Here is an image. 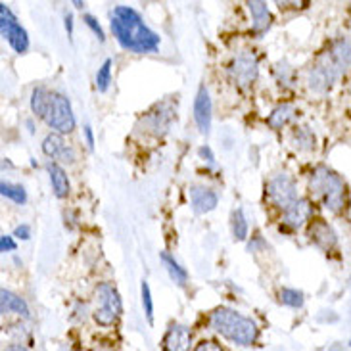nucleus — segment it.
Here are the masks:
<instances>
[{"label":"nucleus","instance_id":"c85d7f7f","mask_svg":"<svg viewBox=\"0 0 351 351\" xmlns=\"http://www.w3.org/2000/svg\"><path fill=\"white\" fill-rule=\"evenodd\" d=\"M141 292H143V307H144V313L148 317V321L152 323L154 321V302H152V292H150V286L146 280H143V285H141Z\"/></svg>","mask_w":351,"mask_h":351},{"label":"nucleus","instance_id":"c756f323","mask_svg":"<svg viewBox=\"0 0 351 351\" xmlns=\"http://www.w3.org/2000/svg\"><path fill=\"white\" fill-rule=\"evenodd\" d=\"M83 19H85L86 27H90V31H93L96 37H98V40H100V43H104V40H106L104 29L100 27V23L96 21V18H93V16H88V14H86V16Z\"/></svg>","mask_w":351,"mask_h":351},{"label":"nucleus","instance_id":"1a4fd4ad","mask_svg":"<svg viewBox=\"0 0 351 351\" xmlns=\"http://www.w3.org/2000/svg\"><path fill=\"white\" fill-rule=\"evenodd\" d=\"M0 31H2V37L8 40V45L18 54L27 52L29 48V37L27 31L21 27L18 23L16 16L12 14V10L6 4H0Z\"/></svg>","mask_w":351,"mask_h":351},{"label":"nucleus","instance_id":"bb28decb","mask_svg":"<svg viewBox=\"0 0 351 351\" xmlns=\"http://www.w3.org/2000/svg\"><path fill=\"white\" fill-rule=\"evenodd\" d=\"M280 302L288 307H292V309H300L305 304L304 292H300L295 288H282L280 290Z\"/></svg>","mask_w":351,"mask_h":351},{"label":"nucleus","instance_id":"cd10ccee","mask_svg":"<svg viewBox=\"0 0 351 351\" xmlns=\"http://www.w3.org/2000/svg\"><path fill=\"white\" fill-rule=\"evenodd\" d=\"M110 83H112V60L108 58L104 64L100 66V69L96 71V88L100 93H106Z\"/></svg>","mask_w":351,"mask_h":351},{"label":"nucleus","instance_id":"2eb2a0df","mask_svg":"<svg viewBox=\"0 0 351 351\" xmlns=\"http://www.w3.org/2000/svg\"><path fill=\"white\" fill-rule=\"evenodd\" d=\"M190 330L182 324H173L165 334L163 351H189L190 350Z\"/></svg>","mask_w":351,"mask_h":351},{"label":"nucleus","instance_id":"20e7f679","mask_svg":"<svg viewBox=\"0 0 351 351\" xmlns=\"http://www.w3.org/2000/svg\"><path fill=\"white\" fill-rule=\"evenodd\" d=\"M96 295V309L93 317L100 326H112L117 323V319L123 313V304L119 292L115 290L114 286L108 282H100L95 290Z\"/></svg>","mask_w":351,"mask_h":351},{"label":"nucleus","instance_id":"ddd939ff","mask_svg":"<svg viewBox=\"0 0 351 351\" xmlns=\"http://www.w3.org/2000/svg\"><path fill=\"white\" fill-rule=\"evenodd\" d=\"M194 119H196L199 133L208 134L211 129V98L204 85L199 86L198 95L194 98Z\"/></svg>","mask_w":351,"mask_h":351},{"label":"nucleus","instance_id":"4c0bfd02","mask_svg":"<svg viewBox=\"0 0 351 351\" xmlns=\"http://www.w3.org/2000/svg\"><path fill=\"white\" fill-rule=\"evenodd\" d=\"M4 351H29L25 346H21V343H12V346H8Z\"/></svg>","mask_w":351,"mask_h":351},{"label":"nucleus","instance_id":"72a5a7b5","mask_svg":"<svg viewBox=\"0 0 351 351\" xmlns=\"http://www.w3.org/2000/svg\"><path fill=\"white\" fill-rule=\"evenodd\" d=\"M198 152L199 156L209 163V165H215V156H213V152H211V148H209V146H202Z\"/></svg>","mask_w":351,"mask_h":351},{"label":"nucleus","instance_id":"6e6552de","mask_svg":"<svg viewBox=\"0 0 351 351\" xmlns=\"http://www.w3.org/2000/svg\"><path fill=\"white\" fill-rule=\"evenodd\" d=\"M267 194H269V199L275 204L276 208L285 211L286 208H290L298 199L295 180L288 173H276L275 177H271V180L267 182Z\"/></svg>","mask_w":351,"mask_h":351},{"label":"nucleus","instance_id":"4be33fe9","mask_svg":"<svg viewBox=\"0 0 351 351\" xmlns=\"http://www.w3.org/2000/svg\"><path fill=\"white\" fill-rule=\"evenodd\" d=\"M50 90H47L45 86H37V88H33V93H31V110H33V114L40 117V119H45V115H47L48 104H50Z\"/></svg>","mask_w":351,"mask_h":351},{"label":"nucleus","instance_id":"f3484780","mask_svg":"<svg viewBox=\"0 0 351 351\" xmlns=\"http://www.w3.org/2000/svg\"><path fill=\"white\" fill-rule=\"evenodd\" d=\"M0 311L4 315L16 313L19 317H23V319L31 317V311H29V305L25 304V300L16 295L14 292H10V290H2L0 292Z\"/></svg>","mask_w":351,"mask_h":351},{"label":"nucleus","instance_id":"9d476101","mask_svg":"<svg viewBox=\"0 0 351 351\" xmlns=\"http://www.w3.org/2000/svg\"><path fill=\"white\" fill-rule=\"evenodd\" d=\"M175 119V106L171 100H165L162 104L154 106L152 110L143 117L144 133L152 134V136H163L167 134Z\"/></svg>","mask_w":351,"mask_h":351},{"label":"nucleus","instance_id":"a211bd4d","mask_svg":"<svg viewBox=\"0 0 351 351\" xmlns=\"http://www.w3.org/2000/svg\"><path fill=\"white\" fill-rule=\"evenodd\" d=\"M47 171L48 179H50V184H52V190L56 194L58 198H66L69 194V179H67L66 169L56 162H48L47 163Z\"/></svg>","mask_w":351,"mask_h":351},{"label":"nucleus","instance_id":"f257e3e1","mask_svg":"<svg viewBox=\"0 0 351 351\" xmlns=\"http://www.w3.org/2000/svg\"><path fill=\"white\" fill-rule=\"evenodd\" d=\"M112 33L117 43L134 54H148L160 48V37L144 23L143 16L131 6H115Z\"/></svg>","mask_w":351,"mask_h":351},{"label":"nucleus","instance_id":"9b49d317","mask_svg":"<svg viewBox=\"0 0 351 351\" xmlns=\"http://www.w3.org/2000/svg\"><path fill=\"white\" fill-rule=\"evenodd\" d=\"M43 152L47 154L48 158H52V160H56L62 163H71L75 162V152H73V148L71 146H67L66 141L62 138V134L58 133H50L43 141Z\"/></svg>","mask_w":351,"mask_h":351},{"label":"nucleus","instance_id":"f704fd0d","mask_svg":"<svg viewBox=\"0 0 351 351\" xmlns=\"http://www.w3.org/2000/svg\"><path fill=\"white\" fill-rule=\"evenodd\" d=\"M14 237L21 238V240H29L31 238V228L27 225H19L16 230H14Z\"/></svg>","mask_w":351,"mask_h":351},{"label":"nucleus","instance_id":"39448f33","mask_svg":"<svg viewBox=\"0 0 351 351\" xmlns=\"http://www.w3.org/2000/svg\"><path fill=\"white\" fill-rule=\"evenodd\" d=\"M45 123L50 129H54L58 134L71 133L75 129V115H73L67 96H64L62 93L50 95V104H48L47 115H45Z\"/></svg>","mask_w":351,"mask_h":351},{"label":"nucleus","instance_id":"a878e982","mask_svg":"<svg viewBox=\"0 0 351 351\" xmlns=\"http://www.w3.org/2000/svg\"><path fill=\"white\" fill-rule=\"evenodd\" d=\"M0 194L4 198L12 199L16 204H25L27 202V192L21 184H14V182H2L0 184Z\"/></svg>","mask_w":351,"mask_h":351},{"label":"nucleus","instance_id":"c9c22d12","mask_svg":"<svg viewBox=\"0 0 351 351\" xmlns=\"http://www.w3.org/2000/svg\"><path fill=\"white\" fill-rule=\"evenodd\" d=\"M83 133H85V138H86V144H88V148L93 150V148H95V134H93V129H90L88 125H85Z\"/></svg>","mask_w":351,"mask_h":351},{"label":"nucleus","instance_id":"423d86ee","mask_svg":"<svg viewBox=\"0 0 351 351\" xmlns=\"http://www.w3.org/2000/svg\"><path fill=\"white\" fill-rule=\"evenodd\" d=\"M340 73L342 71L338 69L330 54L326 52V54L319 58V62L315 66L309 67V71H307V86H309V90H313L315 95H326L334 86V83L338 81Z\"/></svg>","mask_w":351,"mask_h":351},{"label":"nucleus","instance_id":"b1692460","mask_svg":"<svg viewBox=\"0 0 351 351\" xmlns=\"http://www.w3.org/2000/svg\"><path fill=\"white\" fill-rule=\"evenodd\" d=\"M230 228H232V237L238 242H244L247 238V232H250V228H247V219L244 215V209L238 208L232 211V215H230Z\"/></svg>","mask_w":351,"mask_h":351},{"label":"nucleus","instance_id":"4468645a","mask_svg":"<svg viewBox=\"0 0 351 351\" xmlns=\"http://www.w3.org/2000/svg\"><path fill=\"white\" fill-rule=\"evenodd\" d=\"M309 240L313 242L315 246H319L324 252H330L338 244V237L332 230V227L324 221H315L313 225L309 227V232H307Z\"/></svg>","mask_w":351,"mask_h":351},{"label":"nucleus","instance_id":"0eeeda50","mask_svg":"<svg viewBox=\"0 0 351 351\" xmlns=\"http://www.w3.org/2000/svg\"><path fill=\"white\" fill-rule=\"evenodd\" d=\"M228 73L232 77V81L242 88H250L256 83L257 75H259V60L254 52L250 50H242L237 56L232 58L230 66H228Z\"/></svg>","mask_w":351,"mask_h":351},{"label":"nucleus","instance_id":"aec40b11","mask_svg":"<svg viewBox=\"0 0 351 351\" xmlns=\"http://www.w3.org/2000/svg\"><path fill=\"white\" fill-rule=\"evenodd\" d=\"M247 10L254 18V31L256 33H265L267 29L271 27V12H269V6L261 0H252L247 2Z\"/></svg>","mask_w":351,"mask_h":351},{"label":"nucleus","instance_id":"e433bc0d","mask_svg":"<svg viewBox=\"0 0 351 351\" xmlns=\"http://www.w3.org/2000/svg\"><path fill=\"white\" fill-rule=\"evenodd\" d=\"M64 25H66L67 35L71 37V35H73V16H71V14H66V18H64Z\"/></svg>","mask_w":351,"mask_h":351},{"label":"nucleus","instance_id":"393cba45","mask_svg":"<svg viewBox=\"0 0 351 351\" xmlns=\"http://www.w3.org/2000/svg\"><path fill=\"white\" fill-rule=\"evenodd\" d=\"M292 141H294L295 148L302 150V152H311V150H315V143H317L313 131L309 127H300L294 133V136H292Z\"/></svg>","mask_w":351,"mask_h":351},{"label":"nucleus","instance_id":"dca6fc26","mask_svg":"<svg viewBox=\"0 0 351 351\" xmlns=\"http://www.w3.org/2000/svg\"><path fill=\"white\" fill-rule=\"evenodd\" d=\"M190 198H192V208L196 213H209L217 208L219 204L217 194L206 186H194L190 190Z\"/></svg>","mask_w":351,"mask_h":351},{"label":"nucleus","instance_id":"7ed1b4c3","mask_svg":"<svg viewBox=\"0 0 351 351\" xmlns=\"http://www.w3.org/2000/svg\"><path fill=\"white\" fill-rule=\"evenodd\" d=\"M309 190L315 198L323 204L324 208L330 209L332 213H343L348 208V190L343 179L334 173L332 169L319 165L309 179Z\"/></svg>","mask_w":351,"mask_h":351},{"label":"nucleus","instance_id":"7c9ffc66","mask_svg":"<svg viewBox=\"0 0 351 351\" xmlns=\"http://www.w3.org/2000/svg\"><path fill=\"white\" fill-rule=\"evenodd\" d=\"M290 73H292V69L286 66V64H278V66H276V77H278L280 85H282V83L288 85V81H290Z\"/></svg>","mask_w":351,"mask_h":351},{"label":"nucleus","instance_id":"58836bf2","mask_svg":"<svg viewBox=\"0 0 351 351\" xmlns=\"http://www.w3.org/2000/svg\"><path fill=\"white\" fill-rule=\"evenodd\" d=\"M328 351H348V348H346L343 343H334L332 348H330Z\"/></svg>","mask_w":351,"mask_h":351},{"label":"nucleus","instance_id":"473e14b6","mask_svg":"<svg viewBox=\"0 0 351 351\" xmlns=\"http://www.w3.org/2000/svg\"><path fill=\"white\" fill-rule=\"evenodd\" d=\"M194 351H223V350H221V348H219L215 342L204 340V342H199L198 346H196V350H194Z\"/></svg>","mask_w":351,"mask_h":351},{"label":"nucleus","instance_id":"412c9836","mask_svg":"<svg viewBox=\"0 0 351 351\" xmlns=\"http://www.w3.org/2000/svg\"><path fill=\"white\" fill-rule=\"evenodd\" d=\"M160 259H162L163 267H165V271L169 273L173 282H177L179 286H184L189 282V273H186V269L184 267H180V263L171 256V254H167V252H162L160 254Z\"/></svg>","mask_w":351,"mask_h":351},{"label":"nucleus","instance_id":"5701e85b","mask_svg":"<svg viewBox=\"0 0 351 351\" xmlns=\"http://www.w3.org/2000/svg\"><path fill=\"white\" fill-rule=\"evenodd\" d=\"M294 117V106L292 104H280L267 117V123L271 129H282L290 119Z\"/></svg>","mask_w":351,"mask_h":351},{"label":"nucleus","instance_id":"2f4dec72","mask_svg":"<svg viewBox=\"0 0 351 351\" xmlns=\"http://www.w3.org/2000/svg\"><path fill=\"white\" fill-rule=\"evenodd\" d=\"M16 240H14V238L12 237H6V234H4V237L0 238V250H2V252H4V254H6V252H16Z\"/></svg>","mask_w":351,"mask_h":351},{"label":"nucleus","instance_id":"6ab92c4d","mask_svg":"<svg viewBox=\"0 0 351 351\" xmlns=\"http://www.w3.org/2000/svg\"><path fill=\"white\" fill-rule=\"evenodd\" d=\"M330 58L334 60V64L338 66V69L346 73L351 71V43L348 38H336L330 47Z\"/></svg>","mask_w":351,"mask_h":351},{"label":"nucleus","instance_id":"f8f14e48","mask_svg":"<svg viewBox=\"0 0 351 351\" xmlns=\"http://www.w3.org/2000/svg\"><path fill=\"white\" fill-rule=\"evenodd\" d=\"M311 215H313V206H311V202L305 198H298L290 208L285 209V213H282V223H285L288 228H300L304 227Z\"/></svg>","mask_w":351,"mask_h":351},{"label":"nucleus","instance_id":"f03ea898","mask_svg":"<svg viewBox=\"0 0 351 351\" xmlns=\"http://www.w3.org/2000/svg\"><path fill=\"white\" fill-rule=\"evenodd\" d=\"M209 323L215 332L237 346H252L259 336V328L250 317L228 307H219L217 311H213Z\"/></svg>","mask_w":351,"mask_h":351}]
</instances>
